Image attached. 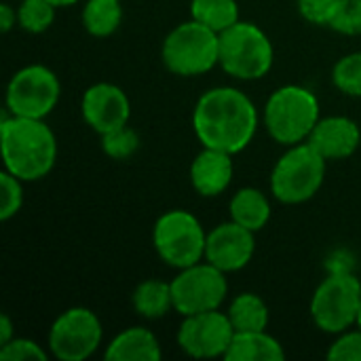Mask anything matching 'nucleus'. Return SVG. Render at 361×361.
<instances>
[{
	"mask_svg": "<svg viewBox=\"0 0 361 361\" xmlns=\"http://www.w3.org/2000/svg\"><path fill=\"white\" fill-rule=\"evenodd\" d=\"M330 30L345 34V36H360L361 34V0H341L330 23Z\"/></svg>",
	"mask_w": 361,
	"mask_h": 361,
	"instance_id": "28",
	"label": "nucleus"
},
{
	"mask_svg": "<svg viewBox=\"0 0 361 361\" xmlns=\"http://www.w3.org/2000/svg\"><path fill=\"white\" fill-rule=\"evenodd\" d=\"M226 361H283V345L267 330L235 332L233 343L224 355Z\"/></svg>",
	"mask_w": 361,
	"mask_h": 361,
	"instance_id": "18",
	"label": "nucleus"
},
{
	"mask_svg": "<svg viewBox=\"0 0 361 361\" xmlns=\"http://www.w3.org/2000/svg\"><path fill=\"white\" fill-rule=\"evenodd\" d=\"M275 61V49L262 27L237 21L220 34V68L237 80L264 78Z\"/></svg>",
	"mask_w": 361,
	"mask_h": 361,
	"instance_id": "6",
	"label": "nucleus"
},
{
	"mask_svg": "<svg viewBox=\"0 0 361 361\" xmlns=\"http://www.w3.org/2000/svg\"><path fill=\"white\" fill-rule=\"evenodd\" d=\"M190 15L209 30L222 34L239 21L237 0H192Z\"/></svg>",
	"mask_w": 361,
	"mask_h": 361,
	"instance_id": "23",
	"label": "nucleus"
},
{
	"mask_svg": "<svg viewBox=\"0 0 361 361\" xmlns=\"http://www.w3.org/2000/svg\"><path fill=\"white\" fill-rule=\"evenodd\" d=\"M161 57L176 76H201L220 66V34L197 19L178 23L165 36Z\"/></svg>",
	"mask_w": 361,
	"mask_h": 361,
	"instance_id": "4",
	"label": "nucleus"
},
{
	"mask_svg": "<svg viewBox=\"0 0 361 361\" xmlns=\"http://www.w3.org/2000/svg\"><path fill=\"white\" fill-rule=\"evenodd\" d=\"M328 360L332 361H361V328L353 326L341 334L328 349Z\"/></svg>",
	"mask_w": 361,
	"mask_h": 361,
	"instance_id": "29",
	"label": "nucleus"
},
{
	"mask_svg": "<svg viewBox=\"0 0 361 361\" xmlns=\"http://www.w3.org/2000/svg\"><path fill=\"white\" fill-rule=\"evenodd\" d=\"M228 319L235 328V332H260L269 328L271 311L267 302L252 292L239 294L231 307H228Z\"/></svg>",
	"mask_w": 361,
	"mask_h": 361,
	"instance_id": "21",
	"label": "nucleus"
},
{
	"mask_svg": "<svg viewBox=\"0 0 361 361\" xmlns=\"http://www.w3.org/2000/svg\"><path fill=\"white\" fill-rule=\"evenodd\" d=\"M228 214H231L233 222L245 226L252 233H258L269 224L273 209H271L269 197L262 190L245 186L233 195L231 205H228Z\"/></svg>",
	"mask_w": 361,
	"mask_h": 361,
	"instance_id": "19",
	"label": "nucleus"
},
{
	"mask_svg": "<svg viewBox=\"0 0 361 361\" xmlns=\"http://www.w3.org/2000/svg\"><path fill=\"white\" fill-rule=\"evenodd\" d=\"M256 252V233L237 222L218 224L207 233L205 260L224 273H237L245 269Z\"/></svg>",
	"mask_w": 361,
	"mask_h": 361,
	"instance_id": "14",
	"label": "nucleus"
},
{
	"mask_svg": "<svg viewBox=\"0 0 361 361\" xmlns=\"http://www.w3.org/2000/svg\"><path fill=\"white\" fill-rule=\"evenodd\" d=\"M85 123L99 135L125 127L131 116V102L127 93L114 82L91 85L80 102Z\"/></svg>",
	"mask_w": 361,
	"mask_h": 361,
	"instance_id": "13",
	"label": "nucleus"
},
{
	"mask_svg": "<svg viewBox=\"0 0 361 361\" xmlns=\"http://www.w3.org/2000/svg\"><path fill=\"white\" fill-rule=\"evenodd\" d=\"M260 114L247 93L237 87L205 91L192 110V129L205 148L228 154L243 152L256 137Z\"/></svg>",
	"mask_w": 361,
	"mask_h": 361,
	"instance_id": "1",
	"label": "nucleus"
},
{
	"mask_svg": "<svg viewBox=\"0 0 361 361\" xmlns=\"http://www.w3.org/2000/svg\"><path fill=\"white\" fill-rule=\"evenodd\" d=\"M23 205V180L15 178L6 169L0 173V220L6 222L19 214Z\"/></svg>",
	"mask_w": 361,
	"mask_h": 361,
	"instance_id": "27",
	"label": "nucleus"
},
{
	"mask_svg": "<svg viewBox=\"0 0 361 361\" xmlns=\"http://www.w3.org/2000/svg\"><path fill=\"white\" fill-rule=\"evenodd\" d=\"M235 154H228L224 150L205 148L195 157L190 165V182L192 188L201 197H218L222 195L235 176Z\"/></svg>",
	"mask_w": 361,
	"mask_h": 361,
	"instance_id": "16",
	"label": "nucleus"
},
{
	"mask_svg": "<svg viewBox=\"0 0 361 361\" xmlns=\"http://www.w3.org/2000/svg\"><path fill=\"white\" fill-rule=\"evenodd\" d=\"M133 309L144 319H161L169 311H173V296L171 283L161 279H146L142 281L131 296Z\"/></svg>",
	"mask_w": 361,
	"mask_h": 361,
	"instance_id": "20",
	"label": "nucleus"
},
{
	"mask_svg": "<svg viewBox=\"0 0 361 361\" xmlns=\"http://www.w3.org/2000/svg\"><path fill=\"white\" fill-rule=\"evenodd\" d=\"M262 118L269 135L277 144L294 146L309 140L322 118V106L311 89L302 85H286L267 99Z\"/></svg>",
	"mask_w": 361,
	"mask_h": 361,
	"instance_id": "3",
	"label": "nucleus"
},
{
	"mask_svg": "<svg viewBox=\"0 0 361 361\" xmlns=\"http://www.w3.org/2000/svg\"><path fill=\"white\" fill-rule=\"evenodd\" d=\"M104 357L108 361H159L163 351L159 338L148 328L133 326L112 338Z\"/></svg>",
	"mask_w": 361,
	"mask_h": 361,
	"instance_id": "17",
	"label": "nucleus"
},
{
	"mask_svg": "<svg viewBox=\"0 0 361 361\" xmlns=\"http://www.w3.org/2000/svg\"><path fill=\"white\" fill-rule=\"evenodd\" d=\"M15 23H17V8L2 2L0 4V27H2V32H8Z\"/></svg>",
	"mask_w": 361,
	"mask_h": 361,
	"instance_id": "32",
	"label": "nucleus"
},
{
	"mask_svg": "<svg viewBox=\"0 0 361 361\" xmlns=\"http://www.w3.org/2000/svg\"><path fill=\"white\" fill-rule=\"evenodd\" d=\"M152 245L167 267L180 271L205 260L207 233L190 212L171 209L157 220L152 228Z\"/></svg>",
	"mask_w": 361,
	"mask_h": 361,
	"instance_id": "8",
	"label": "nucleus"
},
{
	"mask_svg": "<svg viewBox=\"0 0 361 361\" xmlns=\"http://www.w3.org/2000/svg\"><path fill=\"white\" fill-rule=\"evenodd\" d=\"M326 161H343L355 154L361 144L360 125L343 114L324 116L307 140Z\"/></svg>",
	"mask_w": 361,
	"mask_h": 361,
	"instance_id": "15",
	"label": "nucleus"
},
{
	"mask_svg": "<svg viewBox=\"0 0 361 361\" xmlns=\"http://www.w3.org/2000/svg\"><path fill=\"white\" fill-rule=\"evenodd\" d=\"M2 163L23 182H36L51 173L57 161V140L44 118L4 114L0 123Z\"/></svg>",
	"mask_w": 361,
	"mask_h": 361,
	"instance_id": "2",
	"label": "nucleus"
},
{
	"mask_svg": "<svg viewBox=\"0 0 361 361\" xmlns=\"http://www.w3.org/2000/svg\"><path fill=\"white\" fill-rule=\"evenodd\" d=\"M13 338H15V334H13V322H11L8 315H2L0 317V347L6 345V343H11Z\"/></svg>",
	"mask_w": 361,
	"mask_h": 361,
	"instance_id": "33",
	"label": "nucleus"
},
{
	"mask_svg": "<svg viewBox=\"0 0 361 361\" xmlns=\"http://www.w3.org/2000/svg\"><path fill=\"white\" fill-rule=\"evenodd\" d=\"M57 6L49 0H21L17 6V23L30 34L47 32L55 21Z\"/></svg>",
	"mask_w": 361,
	"mask_h": 361,
	"instance_id": "24",
	"label": "nucleus"
},
{
	"mask_svg": "<svg viewBox=\"0 0 361 361\" xmlns=\"http://www.w3.org/2000/svg\"><path fill=\"white\" fill-rule=\"evenodd\" d=\"M235 336V328L226 313L205 311L184 317L178 330L180 349L197 360H216L224 357Z\"/></svg>",
	"mask_w": 361,
	"mask_h": 361,
	"instance_id": "12",
	"label": "nucleus"
},
{
	"mask_svg": "<svg viewBox=\"0 0 361 361\" xmlns=\"http://www.w3.org/2000/svg\"><path fill=\"white\" fill-rule=\"evenodd\" d=\"M328 161L309 144L288 146L271 171V192L279 203L300 205L313 199L326 180Z\"/></svg>",
	"mask_w": 361,
	"mask_h": 361,
	"instance_id": "5",
	"label": "nucleus"
},
{
	"mask_svg": "<svg viewBox=\"0 0 361 361\" xmlns=\"http://www.w3.org/2000/svg\"><path fill=\"white\" fill-rule=\"evenodd\" d=\"M357 326L361 328V309H360V319H357Z\"/></svg>",
	"mask_w": 361,
	"mask_h": 361,
	"instance_id": "35",
	"label": "nucleus"
},
{
	"mask_svg": "<svg viewBox=\"0 0 361 361\" xmlns=\"http://www.w3.org/2000/svg\"><path fill=\"white\" fill-rule=\"evenodd\" d=\"M121 21V0H87L82 6V25L91 36L106 38L118 30Z\"/></svg>",
	"mask_w": 361,
	"mask_h": 361,
	"instance_id": "22",
	"label": "nucleus"
},
{
	"mask_svg": "<svg viewBox=\"0 0 361 361\" xmlns=\"http://www.w3.org/2000/svg\"><path fill=\"white\" fill-rule=\"evenodd\" d=\"M104 341L99 317L87 307L63 311L49 330V351L59 361L89 360Z\"/></svg>",
	"mask_w": 361,
	"mask_h": 361,
	"instance_id": "11",
	"label": "nucleus"
},
{
	"mask_svg": "<svg viewBox=\"0 0 361 361\" xmlns=\"http://www.w3.org/2000/svg\"><path fill=\"white\" fill-rule=\"evenodd\" d=\"M49 2H53L57 8H61V6H72V4H76L78 0H49Z\"/></svg>",
	"mask_w": 361,
	"mask_h": 361,
	"instance_id": "34",
	"label": "nucleus"
},
{
	"mask_svg": "<svg viewBox=\"0 0 361 361\" xmlns=\"http://www.w3.org/2000/svg\"><path fill=\"white\" fill-rule=\"evenodd\" d=\"M61 95L57 74L42 66L32 63L17 70L6 85V110L13 116L47 118Z\"/></svg>",
	"mask_w": 361,
	"mask_h": 361,
	"instance_id": "10",
	"label": "nucleus"
},
{
	"mask_svg": "<svg viewBox=\"0 0 361 361\" xmlns=\"http://www.w3.org/2000/svg\"><path fill=\"white\" fill-rule=\"evenodd\" d=\"M341 0H298V13L315 25H328Z\"/></svg>",
	"mask_w": 361,
	"mask_h": 361,
	"instance_id": "31",
	"label": "nucleus"
},
{
	"mask_svg": "<svg viewBox=\"0 0 361 361\" xmlns=\"http://www.w3.org/2000/svg\"><path fill=\"white\" fill-rule=\"evenodd\" d=\"M169 283L173 296V311L182 317L216 311L222 307L228 294L226 273L209 264L207 260L180 269Z\"/></svg>",
	"mask_w": 361,
	"mask_h": 361,
	"instance_id": "9",
	"label": "nucleus"
},
{
	"mask_svg": "<svg viewBox=\"0 0 361 361\" xmlns=\"http://www.w3.org/2000/svg\"><path fill=\"white\" fill-rule=\"evenodd\" d=\"M0 360L2 361H47L49 353L30 338L15 336L11 343L0 347Z\"/></svg>",
	"mask_w": 361,
	"mask_h": 361,
	"instance_id": "30",
	"label": "nucleus"
},
{
	"mask_svg": "<svg viewBox=\"0 0 361 361\" xmlns=\"http://www.w3.org/2000/svg\"><path fill=\"white\" fill-rule=\"evenodd\" d=\"M102 148L104 152L110 157V159H116V161H125L129 157H133L140 148V135L129 127H118L110 133H104L102 135Z\"/></svg>",
	"mask_w": 361,
	"mask_h": 361,
	"instance_id": "26",
	"label": "nucleus"
},
{
	"mask_svg": "<svg viewBox=\"0 0 361 361\" xmlns=\"http://www.w3.org/2000/svg\"><path fill=\"white\" fill-rule=\"evenodd\" d=\"M361 309V281L351 273L332 271L313 292L311 319L326 334H341L357 326Z\"/></svg>",
	"mask_w": 361,
	"mask_h": 361,
	"instance_id": "7",
	"label": "nucleus"
},
{
	"mask_svg": "<svg viewBox=\"0 0 361 361\" xmlns=\"http://www.w3.org/2000/svg\"><path fill=\"white\" fill-rule=\"evenodd\" d=\"M332 82L349 97H361V51L341 57L332 70Z\"/></svg>",
	"mask_w": 361,
	"mask_h": 361,
	"instance_id": "25",
	"label": "nucleus"
}]
</instances>
